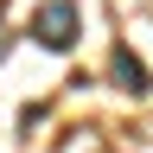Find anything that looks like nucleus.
Here are the masks:
<instances>
[{
  "instance_id": "1",
  "label": "nucleus",
  "mask_w": 153,
  "mask_h": 153,
  "mask_svg": "<svg viewBox=\"0 0 153 153\" xmlns=\"http://www.w3.org/2000/svg\"><path fill=\"white\" fill-rule=\"evenodd\" d=\"M76 32H83V13H76V0H45V7L32 13V38L51 51H70Z\"/></svg>"
},
{
  "instance_id": "2",
  "label": "nucleus",
  "mask_w": 153,
  "mask_h": 153,
  "mask_svg": "<svg viewBox=\"0 0 153 153\" xmlns=\"http://www.w3.org/2000/svg\"><path fill=\"white\" fill-rule=\"evenodd\" d=\"M108 76H115V83H121L128 96H140V89H147V64H140V57H134L128 45H121V51L108 57Z\"/></svg>"
},
{
  "instance_id": "3",
  "label": "nucleus",
  "mask_w": 153,
  "mask_h": 153,
  "mask_svg": "<svg viewBox=\"0 0 153 153\" xmlns=\"http://www.w3.org/2000/svg\"><path fill=\"white\" fill-rule=\"evenodd\" d=\"M0 57H7V26H0Z\"/></svg>"
}]
</instances>
